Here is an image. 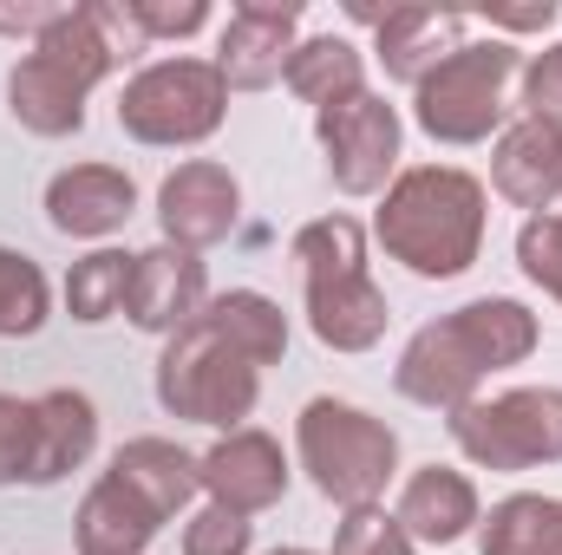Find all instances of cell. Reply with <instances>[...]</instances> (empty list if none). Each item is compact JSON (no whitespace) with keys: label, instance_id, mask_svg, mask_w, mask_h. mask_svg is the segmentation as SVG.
Segmentation results:
<instances>
[{"label":"cell","instance_id":"603a6c76","mask_svg":"<svg viewBox=\"0 0 562 555\" xmlns=\"http://www.w3.org/2000/svg\"><path fill=\"white\" fill-rule=\"evenodd\" d=\"M477 555H562V497L517 490L477 523Z\"/></svg>","mask_w":562,"mask_h":555},{"label":"cell","instance_id":"5bb4252c","mask_svg":"<svg viewBox=\"0 0 562 555\" xmlns=\"http://www.w3.org/2000/svg\"><path fill=\"white\" fill-rule=\"evenodd\" d=\"M203 307H210L203 256H190V249H177V242L144 249L138 275H132V301H125V314H132V327H138V333L170 340V333H183Z\"/></svg>","mask_w":562,"mask_h":555},{"label":"cell","instance_id":"ba28073f","mask_svg":"<svg viewBox=\"0 0 562 555\" xmlns=\"http://www.w3.org/2000/svg\"><path fill=\"white\" fill-rule=\"evenodd\" d=\"M229 86L216 59H150L119 92V132L150 150H183L223 132Z\"/></svg>","mask_w":562,"mask_h":555},{"label":"cell","instance_id":"7a4b0ae2","mask_svg":"<svg viewBox=\"0 0 562 555\" xmlns=\"http://www.w3.org/2000/svg\"><path fill=\"white\" fill-rule=\"evenodd\" d=\"M543 327L524 301L510 294H477L438 320H425L419 333L406 340L400 366H393V386L400 399L431 406V412H458L477 399V386L504 366H524L537 353Z\"/></svg>","mask_w":562,"mask_h":555},{"label":"cell","instance_id":"d4e9b609","mask_svg":"<svg viewBox=\"0 0 562 555\" xmlns=\"http://www.w3.org/2000/svg\"><path fill=\"white\" fill-rule=\"evenodd\" d=\"M132 275H138V256L132 249H92L66 269V314L79 327H99L112 314H125L132 301Z\"/></svg>","mask_w":562,"mask_h":555},{"label":"cell","instance_id":"836d02e7","mask_svg":"<svg viewBox=\"0 0 562 555\" xmlns=\"http://www.w3.org/2000/svg\"><path fill=\"white\" fill-rule=\"evenodd\" d=\"M59 13H66V7H53V0H46V7H0V33H20V39L33 46Z\"/></svg>","mask_w":562,"mask_h":555},{"label":"cell","instance_id":"44dd1931","mask_svg":"<svg viewBox=\"0 0 562 555\" xmlns=\"http://www.w3.org/2000/svg\"><path fill=\"white\" fill-rule=\"evenodd\" d=\"M112 477H119L125 490H138L164 523H170V517L203 490L196 457H190L183 444H170V438H125V444L112 451Z\"/></svg>","mask_w":562,"mask_h":555},{"label":"cell","instance_id":"2e32d148","mask_svg":"<svg viewBox=\"0 0 562 555\" xmlns=\"http://www.w3.org/2000/svg\"><path fill=\"white\" fill-rule=\"evenodd\" d=\"M491 190H497L504 203L543 216L562 196V125H550V118H517L510 132H497Z\"/></svg>","mask_w":562,"mask_h":555},{"label":"cell","instance_id":"4316f807","mask_svg":"<svg viewBox=\"0 0 562 555\" xmlns=\"http://www.w3.org/2000/svg\"><path fill=\"white\" fill-rule=\"evenodd\" d=\"M517 269L562 307V216L557 209H543V216H530L517 229Z\"/></svg>","mask_w":562,"mask_h":555},{"label":"cell","instance_id":"5b68a950","mask_svg":"<svg viewBox=\"0 0 562 555\" xmlns=\"http://www.w3.org/2000/svg\"><path fill=\"white\" fill-rule=\"evenodd\" d=\"M294 451L314 490L340 510H373L400 477V431L347 399H307L294 418Z\"/></svg>","mask_w":562,"mask_h":555},{"label":"cell","instance_id":"9c48e42d","mask_svg":"<svg viewBox=\"0 0 562 555\" xmlns=\"http://www.w3.org/2000/svg\"><path fill=\"white\" fill-rule=\"evenodd\" d=\"M451 444L477 471L562 464V386H510L451 412Z\"/></svg>","mask_w":562,"mask_h":555},{"label":"cell","instance_id":"484cf974","mask_svg":"<svg viewBox=\"0 0 562 555\" xmlns=\"http://www.w3.org/2000/svg\"><path fill=\"white\" fill-rule=\"evenodd\" d=\"M53 314V281L26 249L0 242V340H33Z\"/></svg>","mask_w":562,"mask_h":555},{"label":"cell","instance_id":"7c38bea8","mask_svg":"<svg viewBox=\"0 0 562 555\" xmlns=\"http://www.w3.org/2000/svg\"><path fill=\"white\" fill-rule=\"evenodd\" d=\"M294 26H301V0H243V7H229L223 39H216L223 86L229 92H269L288 72Z\"/></svg>","mask_w":562,"mask_h":555},{"label":"cell","instance_id":"277c9868","mask_svg":"<svg viewBox=\"0 0 562 555\" xmlns=\"http://www.w3.org/2000/svg\"><path fill=\"white\" fill-rule=\"evenodd\" d=\"M294 269H301V294H307V327L321 347L334 353H373L386 340V294L367 275V229L353 216H314L294 229L288 242Z\"/></svg>","mask_w":562,"mask_h":555},{"label":"cell","instance_id":"52a82bcc","mask_svg":"<svg viewBox=\"0 0 562 555\" xmlns=\"http://www.w3.org/2000/svg\"><path fill=\"white\" fill-rule=\"evenodd\" d=\"M524 72L510 39H464L413 86V118L431 144H484L504 125V86Z\"/></svg>","mask_w":562,"mask_h":555},{"label":"cell","instance_id":"30bf717a","mask_svg":"<svg viewBox=\"0 0 562 555\" xmlns=\"http://www.w3.org/2000/svg\"><path fill=\"white\" fill-rule=\"evenodd\" d=\"M314 138L327 150V177L340 196H386V183L400 177V112L367 86L327 112H314Z\"/></svg>","mask_w":562,"mask_h":555},{"label":"cell","instance_id":"83f0119b","mask_svg":"<svg viewBox=\"0 0 562 555\" xmlns=\"http://www.w3.org/2000/svg\"><path fill=\"white\" fill-rule=\"evenodd\" d=\"M33 444H40L33 399L0 393V490L7 484H33Z\"/></svg>","mask_w":562,"mask_h":555},{"label":"cell","instance_id":"9a60e30c","mask_svg":"<svg viewBox=\"0 0 562 555\" xmlns=\"http://www.w3.org/2000/svg\"><path fill=\"white\" fill-rule=\"evenodd\" d=\"M138 209V183L119 163H72L46 183V223L72 242H105L132 223Z\"/></svg>","mask_w":562,"mask_h":555},{"label":"cell","instance_id":"f1b7e54d","mask_svg":"<svg viewBox=\"0 0 562 555\" xmlns=\"http://www.w3.org/2000/svg\"><path fill=\"white\" fill-rule=\"evenodd\" d=\"M249 543H256V523L223 503H203L183 523V555H249Z\"/></svg>","mask_w":562,"mask_h":555},{"label":"cell","instance_id":"8fae6325","mask_svg":"<svg viewBox=\"0 0 562 555\" xmlns=\"http://www.w3.org/2000/svg\"><path fill=\"white\" fill-rule=\"evenodd\" d=\"M236 223H243V183H236L229 163L190 157V163H177V170L157 183V229H164V242L203 256V249L229 242Z\"/></svg>","mask_w":562,"mask_h":555},{"label":"cell","instance_id":"d6a6232c","mask_svg":"<svg viewBox=\"0 0 562 555\" xmlns=\"http://www.w3.org/2000/svg\"><path fill=\"white\" fill-rule=\"evenodd\" d=\"M491 26H504V33H543V26H557V0H537V7H491Z\"/></svg>","mask_w":562,"mask_h":555},{"label":"cell","instance_id":"7402d4cb","mask_svg":"<svg viewBox=\"0 0 562 555\" xmlns=\"http://www.w3.org/2000/svg\"><path fill=\"white\" fill-rule=\"evenodd\" d=\"M281 86H288L301 105L327 112V105H340V99L367 92V53H360L353 39H340V33H321V39H294Z\"/></svg>","mask_w":562,"mask_h":555},{"label":"cell","instance_id":"8992f818","mask_svg":"<svg viewBox=\"0 0 562 555\" xmlns=\"http://www.w3.org/2000/svg\"><path fill=\"white\" fill-rule=\"evenodd\" d=\"M262 399V366L223 340L203 314L164 340L157 353V406L170 418H190V424H210V431H243L256 418Z\"/></svg>","mask_w":562,"mask_h":555},{"label":"cell","instance_id":"d6986e66","mask_svg":"<svg viewBox=\"0 0 562 555\" xmlns=\"http://www.w3.org/2000/svg\"><path fill=\"white\" fill-rule=\"evenodd\" d=\"M157 530H164V517L144 503L138 490H125L112 471L86 490V503H79V517H72L79 555H144L157 543Z\"/></svg>","mask_w":562,"mask_h":555},{"label":"cell","instance_id":"1f68e13d","mask_svg":"<svg viewBox=\"0 0 562 555\" xmlns=\"http://www.w3.org/2000/svg\"><path fill=\"white\" fill-rule=\"evenodd\" d=\"M524 118H550V125H562V39L524 66Z\"/></svg>","mask_w":562,"mask_h":555},{"label":"cell","instance_id":"4fadbf2b","mask_svg":"<svg viewBox=\"0 0 562 555\" xmlns=\"http://www.w3.org/2000/svg\"><path fill=\"white\" fill-rule=\"evenodd\" d=\"M196 471H203L210 503H223V510H236V517L276 510L281 497H288V451H281L269 431H256V424L223 431V438L196 457Z\"/></svg>","mask_w":562,"mask_h":555},{"label":"cell","instance_id":"e575fe53","mask_svg":"<svg viewBox=\"0 0 562 555\" xmlns=\"http://www.w3.org/2000/svg\"><path fill=\"white\" fill-rule=\"evenodd\" d=\"M269 555H327V550H301V543H288V550H269Z\"/></svg>","mask_w":562,"mask_h":555},{"label":"cell","instance_id":"ffe728a7","mask_svg":"<svg viewBox=\"0 0 562 555\" xmlns=\"http://www.w3.org/2000/svg\"><path fill=\"white\" fill-rule=\"evenodd\" d=\"M33 418H40V444H33V490L72 477L92 451H99V406L72 386H53L33 399Z\"/></svg>","mask_w":562,"mask_h":555},{"label":"cell","instance_id":"d590c367","mask_svg":"<svg viewBox=\"0 0 562 555\" xmlns=\"http://www.w3.org/2000/svg\"><path fill=\"white\" fill-rule=\"evenodd\" d=\"M413 555H419V550H413Z\"/></svg>","mask_w":562,"mask_h":555},{"label":"cell","instance_id":"4dcf8cb0","mask_svg":"<svg viewBox=\"0 0 562 555\" xmlns=\"http://www.w3.org/2000/svg\"><path fill=\"white\" fill-rule=\"evenodd\" d=\"M132 20L144 39H190L210 26V0H132Z\"/></svg>","mask_w":562,"mask_h":555},{"label":"cell","instance_id":"cb8c5ba5","mask_svg":"<svg viewBox=\"0 0 562 555\" xmlns=\"http://www.w3.org/2000/svg\"><path fill=\"white\" fill-rule=\"evenodd\" d=\"M203 320H210L223 340H236L256 366H276L281 353H288V314H281V301H269L262 287H229V294H210Z\"/></svg>","mask_w":562,"mask_h":555},{"label":"cell","instance_id":"6da1fadb","mask_svg":"<svg viewBox=\"0 0 562 555\" xmlns=\"http://www.w3.org/2000/svg\"><path fill=\"white\" fill-rule=\"evenodd\" d=\"M144 46V26L132 20V0H86L66 7L7 72V112L33 138H79L86 132V99L99 79L132 66Z\"/></svg>","mask_w":562,"mask_h":555},{"label":"cell","instance_id":"3957f363","mask_svg":"<svg viewBox=\"0 0 562 555\" xmlns=\"http://www.w3.org/2000/svg\"><path fill=\"white\" fill-rule=\"evenodd\" d=\"M484 183L458 163H413L386 183L373 209L380 249L419 281H458L484 256Z\"/></svg>","mask_w":562,"mask_h":555},{"label":"cell","instance_id":"e0dca14e","mask_svg":"<svg viewBox=\"0 0 562 555\" xmlns=\"http://www.w3.org/2000/svg\"><path fill=\"white\" fill-rule=\"evenodd\" d=\"M393 523L413 536V550H419V543L445 550V543H458V536H471V530L484 523L477 484H471L464 471H451V464H419V471L406 477L400 503H393Z\"/></svg>","mask_w":562,"mask_h":555},{"label":"cell","instance_id":"f546056e","mask_svg":"<svg viewBox=\"0 0 562 555\" xmlns=\"http://www.w3.org/2000/svg\"><path fill=\"white\" fill-rule=\"evenodd\" d=\"M327 555H413V536L373 503V510H347V523H340Z\"/></svg>","mask_w":562,"mask_h":555},{"label":"cell","instance_id":"ac0fdd59","mask_svg":"<svg viewBox=\"0 0 562 555\" xmlns=\"http://www.w3.org/2000/svg\"><path fill=\"white\" fill-rule=\"evenodd\" d=\"M458 46H464V13L458 7H386L373 20V53H380L386 79H400V86H419Z\"/></svg>","mask_w":562,"mask_h":555}]
</instances>
